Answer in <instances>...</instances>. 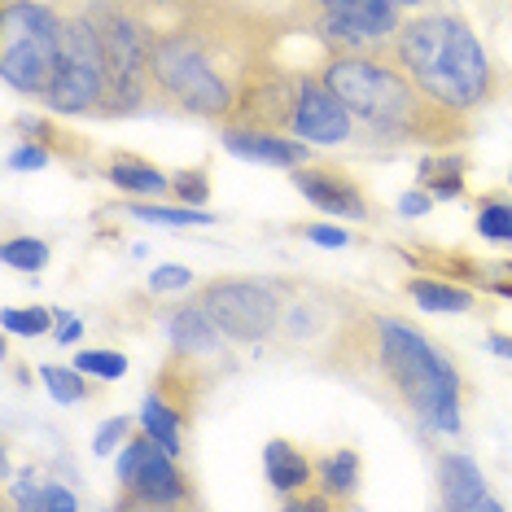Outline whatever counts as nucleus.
<instances>
[{"label":"nucleus","instance_id":"nucleus-36","mask_svg":"<svg viewBox=\"0 0 512 512\" xmlns=\"http://www.w3.org/2000/svg\"><path fill=\"white\" fill-rule=\"evenodd\" d=\"M57 320H62V324H57V342H79V333H84V324H79V320H66V316H57Z\"/></svg>","mask_w":512,"mask_h":512},{"label":"nucleus","instance_id":"nucleus-33","mask_svg":"<svg viewBox=\"0 0 512 512\" xmlns=\"http://www.w3.org/2000/svg\"><path fill=\"white\" fill-rule=\"evenodd\" d=\"M71 508H79V499L66 491V486L44 482V512H71Z\"/></svg>","mask_w":512,"mask_h":512},{"label":"nucleus","instance_id":"nucleus-14","mask_svg":"<svg viewBox=\"0 0 512 512\" xmlns=\"http://www.w3.org/2000/svg\"><path fill=\"white\" fill-rule=\"evenodd\" d=\"M224 145L232 154L250 158V162H267V167H302L311 158V145L302 136H285V132H250V127H224Z\"/></svg>","mask_w":512,"mask_h":512},{"label":"nucleus","instance_id":"nucleus-37","mask_svg":"<svg viewBox=\"0 0 512 512\" xmlns=\"http://www.w3.org/2000/svg\"><path fill=\"white\" fill-rule=\"evenodd\" d=\"M486 346L499 355V359H512V337H504V333H495V337H486Z\"/></svg>","mask_w":512,"mask_h":512},{"label":"nucleus","instance_id":"nucleus-9","mask_svg":"<svg viewBox=\"0 0 512 512\" xmlns=\"http://www.w3.org/2000/svg\"><path fill=\"white\" fill-rule=\"evenodd\" d=\"M119 482L127 486L123 504H158V508H176L189 504V482L176 469V456L167 447H158V438H132L119 456Z\"/></svg>","mask_w":512,"mask_h":512},{"label":"nucleus","instance_id":"nucleus-32","mask_svg":"<svg viewBox=\"0 0 512 512\" xmlns=\"http://www.w3.org/2000/svg\"><path fill=\"white\" fill-rule=\"evenodd\" d=\"M307 241H311V246H324V250H342L351 237H346V228H333V224H311V228H307Z\"/></svg>","mask_w":512,"mask_h":512},{"label":"nucleus","instance_id":"nucleus-20","mask_svg":"<svg viewBox=\"0 0 512 512\" xmlns=\"http://www.w3.org/2000/svg\"><path fill=\"white\" fill-rule=\"evenodd\" d=\"M320 486L333 499H346L359 486V456L355 451H333V456L320 460Z\"/></svg>","mask_w":512,"mask_h":512},{"label":"nucleus","instance_id":"nucleus-18","mask_svg":"<svg viewBox=\"0 0 512 512\" xmlns=\"http://www.w3.org/2000/svg\"><path fill=\"white\" fill-rule=\"evenodd\" d=\"M141 425H145L149 438H158V447H167L171 456H180V412L162 399V394H145Z\"/></svg>","mask_w":512,"mask_h":512},{"label":"nucleus","instance_id":"nucleus-5","mask_svg":"<svg viewBox=\"0 0 512 512\" xmlns=\"http://www.w3.org/2000/svg\"><path fill=\"white\" fill-rule=\"evenodd\" d=\"M62 62V14L36 0H5L0 14V75L27 97H49Z\"/></svg>","mask_w":512,"mask_h":512},{"label":"nucleus","instance_id":"nucleus-22","mask_svg":"<svg viewBox=\"0 0 512 512\" xmlns=\"http://www.w3.org/2000/svg\"><path fill=\"white\" fill-rule=\"evenodd\" d=\"M136 219H145V224H167V228H211V215L197 211V206H141L132 202L127 206Z\"/></svg>","mask_w":512,"mask_h":512},{"label":"nucleus","instance_id":"nucleus-4","mask_svg":"<svg viewBox=\"0 0 512 512\" xmlns=\"http://www.w3.org/2000/svg\"><path fill=\"white\" fill-rule=\"evenodd\" d=\"M254 71L246 66H228L224 49L202 40L197 31H171V36H154L149 49V84L158 97L197 119L228 123L237 92Z\"/></svg>","mask_w":512,"mask_h":512},{"label":"nucleus","instance_id":"nucleus-35","mask_svg":"<svg viewBox=\"0 0 512 512\" xmlns=\"http://www.w3.org/2000/svg\"><path fill=\"white\" fill-rule=\"evenodd\" d=\"M14 504L31 508V512H44V491H36V486H14Z\"/></svg>","mask_w":512,"mask_h":512},{"label":"nucleus","instance_id":"nucleus-27","mask_svg":"<svg viewBox=\"0 0 512 512\" xmlns=\"http://www.w3.org/2000/svg\"><path fill=\"white\" fill-rule=\"evenodd\" d=\"M75 368L79 372H92V377L114 381V377H123V372H127V359L114 355V351H79L75 355Z\"/></svg>","mask_w":512,"mask_h":512},{"label":"nucleus","instance_id":"nucleus-13","mask_svg":"<svg viewBox=\"0 0 512 512\" xmlns=\"http://www.w3.org/2000/svg\"><path fill=\"white\" fill-rule=\"evenodd\" d=\"M438 491H442V508H460V512H499L504 504L486 491L482 469L469 456H442L438 460Z\"/></svg>","mask_w":512,"mask_h":512},{"label":"nucleus","instance_id":"nucleus-25","mask_svg":"<svg viewBox=\"0 0 512 512\" xmlns=\"http://www.w3.org/2000/svg\"><path fill=\"white\" fill-rule=\"evenodd\" d=\"M40 377H44V386H49V394H53L57 403H79L88 394L84 377H79V368H57V364H49V368H40Z\"/></svg>","mask_w":512,"mask_h":512},{"label":"nucleus","instance_id":"nucleus-17","mask_svg":"<svg viewBox=\"0 0 512 512\" xmlns=\"http://www.w3.org/2000/svg\"><path fill=\"white\" fill-rule=\"evenodd\" d=\"M110 180L127 193H149V197H162L171 193V180L162 176L158 167H149L145 158H127V154H114L110 158Z\"/></svg>","mask_w":512,"mask_h":512},{"label":"nucleus","instance_id":"nucleus-26","mask_svg":"<svg viewBox=\"0 0 512 512\" xmlns=\"http://www.w3.org/2000/svg\"><path fill=\"white\" fill-rule=\"evenodd\" d=\"M171 193H176V202L184 206H202L206 197H211V180H206V171H176L171 176Z\"/></svg>","mask_w":512,"mask_h":512},{"label":"nucleus","instance_id":"nucleus-31","mask_svg":"<svg viewBox=\"0 0 512 512\" xmlns=\"http://www.w3.org/2000/svg\"><path fill=\"white\" fill-rule=\"evenodd\" d=\"M44 162H49V149H44V145H22V149L9 154V167H14V171H40Z\"/></svg>","mask_w":512,"mask_h":512},{"label":"nucleus","instance_id":"nucleus-10","mask_svg":"<svg viewBox=\"0 0 512 512\" xmlns=\"http://www.w3.org/2000/svg\"><path fill=\"white\" fill-rule=\"evenodd\" d=\"M294 101H298V75H285L276 66H259L237 92L224 127H250V132H281L294 123Z\"/></svg>","mask_w":512,"mask_h":512},{"label":"nucleus","instance_id":"nucleus-16","mask_svg":"<svg viewBox=\"0 0 512 512\" xmlns=\"http://www.w3.org/2000/svg\"><path fill=\"white\" fill-rule=\"evenodd\" d=\"M263 469H267V482H272L276 491H285V495H294V491H302V486H311V464H307V456H302L294 442H285V438H272L263 447Z\"/></svg>","mask_w":512,"mask_h":512},{"label":"nucleus","instance_id":"nucleus-11","mask_svg":"<svg viewBox=\"0 0 512 512\" xmlns=\"http://www.w3.org/2000/svg\"><path fill=\"white\" fill-rule=\"evenodd\" d=\"M355 114L346 101L324 84V75H298V101H294V123L289 132L302 136L307 145H342L355 132Z\"/></svg>","mask_w":512,"mask_h":512},{"label":"nucleus","instance_id":"nucleus-30","mask_svg":"<svg viewBox=\"0 0 512 512\" xmlns=\"http://www.w3.org/2000/svg\"><path fill=\"white\" fill-rule=\"evenodd\" d=\"M189 281H193V272H189V267H180V263H162L158 272L149 276V285H154L158 294H162V289H180V285H189Z\"/></svg>","mask_w":512,"mask_h":512},{"label":"nucleus","instance_id":"nucleus-24","mask_svg":"<svg viewBox=\"0 0 512 512\" xmlns=\"http://www.w3.org/2000/svg\"><path fill=\"white\" fill-rule=\"evenodd\" d=\"M0 263L18 267V272H40V267L49 263V246L36 237H9L5 246H0Z\"/></svg>","mask_w":512,"mask_h":512},{"label":"nucleus","instance_id":"nucleus-39","mask_svg":"<svg viewBox=\"0 0 512 512\" xmlns=\"http://www.w3.org/2000/svg\"><path fill=\"white\" fill-rule=\"evenodd\" d=\"M399 5H429V0H399Z\"/></svg>","mask_w":512,"mask_h":512},{"label":"nucleus","instance_id":"nucleus-38","mask_svg":"<svg viewBox=\"0 0 512 512\" xmlns=\"http://www.w3.org/2000/svg\"><path fill=\"white\" fill-rule=\"evenodd\" d=\"M495 272H499V281H491V289H499V294H508V298H512V263L495 267Z\"/></svg>","mask_w":512,"mask_h":512},{"label":"nucleus","instance_id":"nucleus-8","mask_svg":"<svg viewBox=\"0 0 512 512\" xmlns=\"http://www.w3.org/2000/svg\"><path fill=\"white\" fill-rule=\"evenodd\" d=\"M193 302L237 342H267L285 320V294L272 281H211Z\"/></svg>","mask_w":512,"mask_h":512},{"label":"nucleus","instance_id":"nucleus-7","mask_svg":"<svg viewBox=\"0 0 512 512\" xmlns=\"http://www.w3.org/2000/svg\"><path fill=\"white\" fill-rule=\"evenodd\" d=\"M88 18L97 22L101 44H106L110 92H114L110 114L141 110L145 92H154V84H149V49H154V36H149L136 18H127L123 9H114V5H92Z\"/></svg>","mask_w":512,"mask_h":512},{"label":"nucleus","instance_id":"nucleus-34","mask_svg":"<svg viewBox=\"0 0 512 512\" xmlns=\"http://www.w3.org/2000/svg\"><path fill=\"white\" fill-rule=\"evenodd\" d=\"M429 206H434V202H429V189H412V193L399 197V215H407V219H412V215H425Z\"/></svg>","mask_w":512,"mask_h":512},{"label":"nucleus","instance_id":"nucleus-21","mask_svg":"<svg viewBox=\"0 0 512 512\" xmlns=\"http://www.w3.org/2000/svg\"><path fill=\"white\" fill-rule=\"evenodd\" d=\"M421 184L434 197H456L464 189V162L460 158H425L421 162Z\"/></svg>","mask_w":512,"mask_h":512},{"label":"nucleus","instance_id":"nucleus-6","mask_svg":"<svg viewBox=\"0 0 512 512\" xmlns=\"http://www.w3.org/2000/svg\"><path fill=\"white\" fill-rule=\"evenodd\" d=\"M110 97V66L97 22L88 14L62 18V62L44 101L57 114H110Z\"/></svg>","mask_w":512,"mask_h":512},{"label":"nucleus","instance_id":"nucleus-12","mask_svg":"<svg viewBox=\"0 0 512 512\" xmlns=\"http://www.w3.org/2000/svg\"><path fill=\"white\" fill-rule=\"evenodd\" d=\"M294 184L298 193L307 197L311 206H320L324 215H342V219H368V202H364V189L355 180L337 176V171H324V167H298L294 171Z\"/></svg>","mask_w":512,"mask_h":512},{"label":"nucleus","instance_id":"nucleus-23","mask_svg":"<svg viewBox=\"0 0 512 512\" xmlns=\"http://www.w3.org/2000/svg\"><path fill=\"white\" fill-rule=\"evenodd\" d=\"M477 232H482L486 241L512 246V202H504V197H482V211H477Z\"/></svg>","mask_w":512,"mask_h":512},{"label":"nucleus","instance_id":"nucleus-29","mask_svg":"<svg viewBox=\"0 0 512 512\" xmlns=\"http://www.w3.org/2000/svg\"><path fill=\"white\" fill-rule=\"evenodd\" d=\"M132 434V416H114V421H106L97 429V438H92V451H97V456H110L114 447H119V442Z\"/></svg>","mask_w":512,"mask_h":512},{"label":"nucleus","instance_id":"nucleus-3","mask_svg":"<svg viewBox=\"0 0 512 512\" xmlns=\"http://www.w3.org/2000/svg\"><path fill=\"white\" fill-rule=\"evenodd\" d=\"M390 44H394V62L429 97H438L442 106L473 114L477 106H486L495 97V88H499L495 66L464 18L456 14L403 18V27L394 31Z\"/></svg>","mask_w":512,"mask_h":512},{"label":"nucleus","instance_id":"nucleus-2","mask_svg":"<svg viewBox=\"0 0 512 512\" xmlns=\"http://www.w3.org/2000/svg\"><path fill=\"white\" fill-rule=\"evenodd\" d=\"M320 75L355 119H364L372 132H386L390 141L451 149L469 136V114L429 97L399 62H381L372 53H333Z\"/></svg>","mask_w":512,"mask_h":512},{"label":"nucleus","instance_id":"nucleus-15","mask_svg":"<svg viewBox=\"0 0 512 512\" xmlns=\"http://www.w3.org/2000/svg\"><path fill=\"white\" fill-rule=\"evenodd\" d=\"M167 333H171V342H176V351H184V355H211V351H219V324L206 316L197 302H189V307H180L176 316H171V324H167Z\"/></svg>","mask_w":512,"mask_h":512},{"label":"nucleus","instance_id":"nucleus-19","mask_svg":"<svg viewBox=\"0 0 512 512\" xmlns=\"http://www.w3.org/2000/svg\"><path fill=\"white\" fill-rule=\"evenodd\" d=\"M407 294L416 298V307L425 311H469L473 294L460 285H442V281H407Z\"/></svg>","mask_w":512,"mask_h":512},{"label":"nucleus","instance_id":"nucleus-28","mask_svg":"<svg viewBox=\"0 0 512 512\" xmlns=\"http://www.w3.org/2000/svg\"><path fill=\"white\" fill-rule=\"evenodd\" d=\"M0 324H5V333H22V337H36V333H44L53 324V316L44 307H27V311H14L9 307L5 316H0Z\"/></svg>","mask_w":512,"mask_h":512},{"label":"nucleus","instance_id":"nucleus-1","mask_svg":"<svg viewBox=\"0 0 512 512\" xmlns=\"http://www.w3.org/2000/svg\"><path fill=\"white\" fill-rule=\"evenodd\" d=\"M316 364L377 403L412 416L416 425L438 434L460 429V372L407 320L346 311L342 324L324 337V355H316Z\"/></svg>","mask_w":512,"mask_h":512}]
</instances>
